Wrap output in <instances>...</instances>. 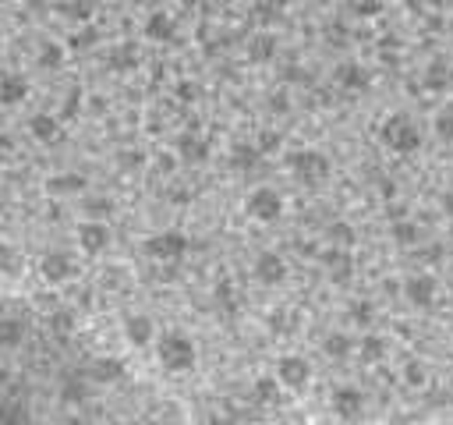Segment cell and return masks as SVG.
Returning a JSON list of instances; mask_svg holds the SVG:
<instances>
[{
  "instance_id": "obj_14",
  "label": "cell",
  "mask_w": 453,
  "mask_h": 425,
  "mask_svg": "<svg viewBox=\"0 0 453 425\" xmlns=\"http://www.w3.org/2000/svg\"><path fill=\"white\" fill-rule=\"evenodd\" d=\"M333 237H337V245H347V241H351V230H347V223L333 227Z\"/></svg>"
},
{
  "instance_id": "obj_16",
  "label": "cell",
  "mask_w": 453,
  "mask_h": 425,
  "mask_svg": "<svg viewBox=\"0 0 453 425\" xmlns=\"http://www.w3.org/2000/svg\"><path fill=\"white\" fill-rule=\"evenodd\" d=\"M362 351H365V358H375V351H379V344H375V340H372V344L365 340V344H362Z\"/></svg>"
},
{
  "instance_id": "obj_12",
  "label": "cell",
  "mask_w": 453,
  "mask_h": 425,
  "mask_svg": "<svg viewBox=\"0 0 453 425\" xmlns=\"http://www.w3.org/2000/svg\"><path fill=\"white\" fill-rule=\"evenodd\" d=\"M326 351H330L333 358H340V354L351 351V340H347V337H330V340H326Z\"/></svg>"
},
{
  "instance_id": "obj_8",
  "label": "cell",
  "mask_w": 453,
  "mask_h": 425,
  "mask_svg": "<svg viewBox=\"0 0 453 425\" xmlns=\"http://www.w3.org/2000/svg\"><path fill=\"white\" fill-rule=\"evenodd\" d=\"M337 408H340L344 415H355V411L362 408V390H355V386H340V390H337Z\"/></svg>"
},
{
  "instance_id": "obj_5",
  "label": "cell",
  "mask_w": 453,
  "mask_h": 425,
  "mask_svg": "<svg viewBox=\"0 0 453 425\" xmlns=\"http://www.w3.org/2000/svg\"><path fill=\"white\" fill-rule=\"evenodd\" d=\"M255 277H259L263 284H276V280L283 277V259L273 255V252L259 255V262H255Z\"/></svg>"
},
{
  "instance_id": "obj_10",
  "label": "cell",
  "mask_w": 453,
  "mask_h": 425,
  "mask_svg": "<svg viewBox=\"0 0 453 425\" xmlns=\"http://www.w3.org/2000/svg\"><path fill=\"white\" fill-rule=\"evenodd\" d=\"M71 273V262H68V255H50L46 259V277H57V280H64Z\"/></svg>"
},
{
  "instance_id": "obj_7",
  "label": "cell",
  "mask_w": 453,
  "mask_h": 425,
  "mask_svg": "<svg viewBox=\"0 0 453 425\" xmlns=\"http://www.w3.org/2000/svg\"><path fill=\"white\" fill-rule=\"evenodd\" d=\"M124 333H128L131 344H149V340H153V319L149 316H131L128 319V326H124Z\"/></svg>"
},
{
  "instance_id": "obj_11",
  "label": "cell",
  "mask_w": 453,
  "mask_h": 425,
  "mask_svg": "<svg viewBox=\"0 0 453 425\" xmlns=\"http://www.w3.org/2000/svg\"><path fill=\"white\" fill-rule=\"evenodd\" d=\"M146 32H149V36H170V32H174V25H170L163 14H156V18H149Z\"/></svg>"
},
{
  "instance_id": "obj_4",
  "label": "cell",
  "mask_w": 453,
  "mask_h": 425,
  "mask_svg": "<svg viewBox=\"0 0 453 425\" xmlns=\"http://www.w3.org/2000/svg\"><path fill=\"white\" fill-rule=\"evenodd\" d=\"M184 248H188V241H184V234H178V230L156 234V237H149V245H146L149 255H181Z\"/></svg>"
},
{
  "instance_id": "obj_17",
  "label": "cell",
  "mask_w": 453,
  "mask_h": 425,
  "mask_svg": "<svg viewBox=\"0 0 453 425\" xmlns=\"http://www.w3.org/2000/svg\"><path fill=\"white\" fill-rule=\"evenodd\" d=\"M209 425H230L227 419H216V422H209Z\"/></svg>"
},
{
  "instance_id": "obj_3",
  "label": "cell",
  "mask_w": 453,
  "mask_h": 425,
  "mask_svg": "<svg viewBox=\"0 0 453 425\" xmlns=\"http://www.w3.org/2000/svg\"><path fill=\"white\" fill-rule=\"evenodd\" d=\"M280 386H290V390H301L305 383H308V376H312V365L305 362V358H297V354H287L283 362H280Z\"/></svg>"
},
{
  "instance_id": "obj_6",
  "label": "cell",
  "mask_w": 453,
  "mask_h": 425,
  "mask_svg": "<svg viewBox=\"0 0 453 425\" xmlns=\"http://www.w3.org/2000/svg\"><path fill=\"white\" fill-rule=\"evenodd\" d=\"M110 241V230H106V223H99V220H89L86 227H82V245L89 248V252H103V245Z\"/></svg>"
},
{
  "instance_id": "obj_15",
  "label": "cell",
  "mask_w": 453,
  "mask_h": 425,
  "mask_svg": "<svg viewBox=\"0 0 453 425\" xmlns=\"http://www.w3.org/2000/svg\"><path fill=\"white\" fill-rule=\"evenodd\" d=\"M259 394H263V397H273V394H276V386H273V379H263V386H259Z\"/></svg>"
},
{
  "instance_id": "obj_2",
  "label": "cell",
  "mask_w": 453,
  "mask_h": 425,
  "mask_svg": "<svg viewBox=\"0 0 453 425\" xmlns=\"http://www.w3.org/2000/svg\"><path fill=\"white\" fill-rule=\"evenodd\" d=\"M248 210H252V216H259V220H276L283 212V195L276 188H255L252 199H248Z\"/></svg>"
},
{
  "instance_id": "obj_1",
  "label": "cell",
  "mask_w": 453,
  "mask_h": 425,
  "mask_svg": "<svg viewBox=\"0 0 453 425\" xmlns=\"http://www.w3.org/2000/svg\"><path fill=\"white\" fill-rule=\"evenodd\" d=\"M160 362H163L167 369H191V365H195V344H191L184 333L163 337V344H160Z\"/></svg>"
},
{
  "instance_id": "obj_13",
  "label": "cell",
  "mask_w": 453,
  "mask_h": 425,
  "mask_svg": "<svg viewBox=\"0 0 453 425\" xmlns=\"http://www.w3.org/2000/svg\"><path fill=\"white\" fill-rule=\"evenodd\" d=\"M32 128H36V135H39V138H50V135H54V128H57V121H54V117H36V121H32Z\"/></svg>"
},
{
  "instance_id": "obj_9",
  "label": "cell",
  "mask_w": 453,
  "mask_h": 425,
  "mask_svg": "<svg viewBox=\"0 0 453 425\" xmlns=\"http://www.w3.org/2000/svg\"><path fill=\"white\" fill-rule=\"evenodd\" d=\"M290 167H294V170H305V174H312V170L322 174V170H326V160H322L319 153H297V156L290 160Z\"/></svg>"
}]
</instances>
